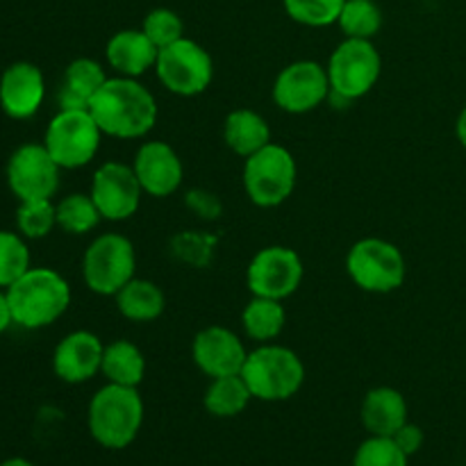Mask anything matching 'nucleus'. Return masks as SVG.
<instances>
[{"mask_svg":"<svg viewBox=\"0 0 466 466\" xmlns=\"http://www.w3.org/2000/svg\"><path fill=\"white\" fill-rule=\"evenodd\" d=\"M103 135L114 139H144L157 123V100L137 77L105 80L89 105Z\"/></svg>","mask_w":466,"mask_h":466,"instance_id":"nucleus-1","label":"nucleus"},{"mask_svg":"<svg viewBox=\"0 0 466 466\" xmlns=\"http://www.w3.org/2000/svg\"><path fill=\"white\" fill-rule=\"evenodd\" d=\"M14 326L41 330L53 326L71 305V285L62 273L48 267H32L5 289Z\"/></svg>","mask_w":466,"mask_h":466,"instance_id":"nucleus-2","label":"nucleus"},{"mask_svg":"<svg viewBox=\"0 0 466 466\" xmlns=\"http://www.w3.org/2000/svg\"><path fill=\"white\" fill-rule=\"evenodd\" d=\"M89 435L107 451H123L139 437L144 426V399L139 387L107 382L89 400L86 410Z\"/></svg>","mask_w":466,"mask_h":466,"instance_id":"nucleus-3","label":"nucleus"},{"mask_svg":"<svg viewBox=\"0 0 466 466\" xmlns=\"http://www.w3.org/2000/svg\"><path fill=\"white\" fill-rule=\"evenodd\" d=\"M241 378L248 385L253 399L264 403H280L300 391L305 382V364L299 353L271 341L248 350Z\"/></svg>","mask_w":466,"mask_h":466,"instance_id":"nucleus-4","label":"nucleus"},{"mask_svg":"<svg viewBox=\"0 0 466 466\" xmlns=\"http://www.w3.org/2000/svg\"><path fill=\"white\" fill-rule=\"evenodd\" d=\"M244 191L253 205L271 209L291 198L299 180V167L289 148L268 144L244 159Z\"/></svg>","mask_w":466,"mask_h":466,"instance_id":"nucleus-5","label":"nucleus"},{"mask_svg":"<svg viewBox=\"0 0 466 466\" xmlns=\"http://www.w3.org/2000/svg\"><path fill=\"white\" fill-rule=\"evenodd\" d=\"M346 271L353 285L367 294H391L403 287L408 264L396 244L380 237H364L346 253Z\"/></svg>","mask_w":466,"mask_h":466,"instance_id":"nucleus-6","label":"nucleus"},{"mask_svg":"<svg viewBox=\"0 0 466 466\" xmlns=\"http://www.w3.org/2000/svg\"><path fill=\"white\" fill-rule=\"evenodd\" d=\"M103 137L89 109H59L46 126L41 144L62 171H73L86 167L98 155Z\"/></svg>","mask_w":466,"mask_h":466,"instance_id":"nucleus-7","label":"nucleus"},{"mask_svg":"<svg viewBox=\"0 0 466 466\" xmlns=\"http://www.w3.org/2000/svg\"><path fill=\"white\" fill-rule=\"evenodd\" d=\"M135 246L118 232L96 237L82 255V280L98 296H116L135 278Z\"/></svg>","mask_w":466,"mask_h":466,"instance_id":"nucleus-8","label":"nucleus"},{"mask_svg":"<svg viewBox=\"0 0 466 466\" xmlns=\"http://www.w3.org/2000/svg\"><path fill=\"white\" fill-rule=\"evenodd\" d=\"M330 96L344 103L367 96L378 85L382 73V57L376 44L369 39H344L326 64Z\"/></svg>","mask_w":466,"mask_h":466,"instance_id":"nucleus-9","label":"nucleus"},{"mask_svg":"<svg viewBox=\"0 0 466 466\" xmlns=\"http://www.w3.org/2000/svg\"><path fill=\"white\" fill-rule=\"evenodd\" d=\"M155 76L167 91L191 98L212 85L214 59L198 41L182 36L176 44L159 50Z\"/></svg>","mask_w":466,"mask_h":466,"instance_id":"nucleus-10","label":"nucleus"},{"mask_svg":"<svg viewBox=\"0 0 466 466\" xmlns=\"http://www.w3.org/2000/svg\"><path fill=\"white\" fill-rule=\"evenodd\" d=\"M303 276V259L294 248L267 246L250 259L246 268V285L253 296L285 300L299 291Z\"/></svg>","mask_w":466,"mask_h":466,"instance_id":"nucleus-11","label":"nucleus"},{"mask_svg":"<svg viewBox=\"0 0 466 466\" xmlns=\"http://www.w3.org/2000/svg\"><path fill=\"white\" fill-rule=\"evenodd\" d=\"M59 164L50 157L44 144H23L9 155L7 187L18 203L23 200H53L59 189Z\"/></svg>","mask_w":466,"mask_h":466,"instance_id":"nucleus-12","label":"nucleus"},{"mask_svg":"<svg viewBox=\"0 0 466 466\" xmlns=\"http://www.w3.org/2000/svg\"><path fill=\"white\" fill-rule=\"evenodd\" d=\"M330 96L328 68L314 59L291 62L273 82V103L287 114H308L321 107Z\"/></svg>","mask_w":466,"mask_h":466,"instance_id":"nucleus-13","label":"nucleus"},{"mask_svg":"<svg viewBox=\"0 0 466 466\" xmlns=\"http://www.w3.org/2000/svg\"><path fill=\"white\" fill-rule=\"evenodd\" d=\"M89 194L103 221L118 223L135 217L144 189L137 180L132 164L105 162L96 168L94 177H91Z\"/></svg>","mask_w":466,"mask_h":466,"instance_id":"nucleus-14","label":"nucleus"},{"mask_svg":"<svg viewBox=\"0 0 466 466\" xmlns=\"http://www.w3.org/2000/svg\"><path fill=\"white\" fill-rule=\"evenodd\" d=\"M246 358L244 341L226 326L203 328L191 341V360L208 378L239 376Z\"/></svg>","mask_w":466,"mask_h":466,"instance_id":"nucleus-15","label":"nucleus"},{"mask_svg":"<svg viewBox=\"0 0 466 466\" xmlns=\"http://www.w3.org/2000/svg\"><path fill=\"white\" fill-rule=\"evenodd\" d=\"M132 168L144 194L153 198L173 196L185 180L180 155L167 141H144L137 150Z\"/></svg>","mask_w":466,"mask_h":466,"instance_id":"nucleus-16","label":"nucleus"},{"mask_svg":"<svg viewBox=\"0 0 466 466\" xmlns=\"http://www.w3.org/2000/svg\"><path fill=\"white\" fill-rule=\"evenodd\" d=\"M46 98L44 73L32 62H14L0 76V109L14 121L32 118Z\"/></svg>","mask_w":466,"mask_h":466,"instance_id":"nucleus-17","label":"nucleus"},{"mask_svg":"<svg viewBox=\"0 0 466 466\" xmlns=\"http://www.w3.org/2000/svg\"><path fill=\"white\" fill-rule=\"evenodd\" d=\"M105 344L89 330H76L64 337L53 350L55 376L68 385H82L98 376L103 367Z\"/></svg>","mask_w":466,"mask_h":466,"instance_id":"nucleus-18","label":"nucleus"},{"mask_svg":"<svg viewBox=\"0 0 466 466\" xmlns=\"http://www.w3.org/2000/svg\"><path fill=\"white\" fill-rule=\"evenodd\" d=\"M159 48L153 41L146 36V32L135 30H118L116 35L109 36L107 46H105V59L107 66L112 68L116 76L123 77H137L146 76L148 71H155L157 64Z\"/></svg>","mask_w":466,"mask_h":466,"instance_id":"nucleus-19","label":"nucleus"},{"mask_svg":"<svg viewBox=\"0 0 466 466\" xmlns=\"http://www.w3.org/2000/svg\"><path fill=\"white\" fill-rule=\"evenodd\" d=\"M360 419L369 435L394 437L408 423V400L394 387H373L364 396Z\"/></svg>","mask_w":466,"mask_h":466,"instance_id":"nucleus-20","label":"nucleus"},{"mask_svg":"<svg viewBox=\"0 0 466 466\" xmlns=\"http://www.w3.org/2000/svg\"><path fill=\"white\" fill-rule=\"evenodd\" d=\"M107 77L105 66L96 59H73L64 71L62 85H59V109H89L91 100Z\"/></svg>","mask_w":466,"mask_h":466,"instance_id":"nucleus-21","label":"nucleus"},{"mask_svg":"<svg viewBox=\"0 0 466 466\" xmlns=\"http://www.w3.org/2000/svg\"><path fill=\"white\" fill-rule=\"evenodd\" d=\"M223 141L232 153L246 159L271 144V126L259 112L235 109L228 114L223 123Z\"/></svg>","mask_w":466,"mask_h":466,"instance_id":"nucleus-22","label":"nucleus"},{"mask_svg":"<svg viewBox=\"0 0 466 466\" xmlns=\"http://www.w3.org/2000/svg\"><path fill=\"white\" fill-rule=\"evenodd\" d=\"M116 309L123 319L132 323H150L159 319L167 308V296L162 287L155 285L153 280L144 278H132L116 296Z\"/></svg>","mask_w":466,"mask_h":466,"instance_id":"nucleus-23","label":"nucleus"},{"mask_svg":"<svg viewBox=\"0 0 466 466\" xmlns=\"http://www.w3.org/2000/svg\"><path fill=\"white\" fill-rule=\"evenodd\" d=\"M100 373L112 385L139 387L146 378L144 350L127 339H114L105 344Z\"/></svg>","mask_w":466,"mask_h":466,"instance_id":"nucleus-24","label":"nucleus"},{"mask_svg":"<svg viewBox=\"0 0 466 466\" xmlns=\"http://www.w3.org/2000/svg\"><path fill=\"white\" fill-rule=\"evenodd\" d=\"M282 303L285 300L253 296L241 312L246 337L258 344H271L273 339H278L287 326V309Z\"/></svg>","mask_w":466,"mask_h":466,"instance_id":"nucleus-25","label":"nucleus"},{"mask_svg":"<svg viewBox=\"0 0 466 466\" xmlns=\"http://www.w3.org/2000/svg\"><path fill=\"white\" fill-rule=\"evenodd\" d=\"M253 400L246 380L239 376L212 378L203 396V405L212 417L217 419H232L239 417L248 403Z\"/></svg>","mask_w":466,"mask_h":466,"instance_id":"nucleus-26","label":"nucleus"},{"mask_svg":"<svg viewBox=\"0 0 466 466\" xmlns=\"http://www.w3.org/2000/svg\"><path fill=\"white\" fill-rule=\"evenodd\" d=\"M55 209H57V228H62L66 235H86L103 221L91 194H80V191L64 196Z\"/></svg>","mask_w":466,"mask_h":466,"instance_id":"nucleus-27","label":"nucleus"},{"mask_svg":"<svg viewBox=\"0 0 466 466\" xmlns=\"http://www.w3.org/2000/svg\"><path fill=\"white\" fill-rule=\"evenodd\" d=\"M337 25L341 27L346 39H369L380 32L382 9L376 0H346Z\"/></svg>","mask_w":466,"mask_h":466,"instance_id":"nucleus-28","label":"nucleus"},{"mask_svg":"<svg viewBox=\"0 0 466 466\" xmlns=\"http://www.w3.org/2000/svg\"><path fill=\"white\" fill-rule=\"evenodd\" d=\"M32 268L27 239L21 232L0 230V289L12 287Z\"/></svg>","mask_w":466,"mask_h":466,"instance_id":"nucleus-29","label":"nucleus"},{"mask_svg":"<svg viewBox=\"0 0 466 466\" xmlns=\"http://www.w3.org/2000/svg\"><path fill=\"white\" fill-rule=\"evenodd\" d=\"M346 0H282L287 16L305 27H328L339 21Z\"/></svg>","mask_w":466,"mask_h":466,"instance_id":"nucleus-30","label":"nucleus"},{"mask_svg":"<svg viewBox=\"0 0 466 466\" xmlns=\"http://www.w3.org/2000/svg\"><path fill=\"white\" fill-rule=\"evenodd\" d=\"M57 228L53 200H23L16 209V230L25 239H44Z\"/></svg>","mask_w":466,"mask_h":466,"instance_id":"nucleus-31","label":"nucleus"},{"mask_svg":"<svg viewBox=\"0 0 466 466\" xmlns=\"http://www.w3.org/2000/svg\"><path fill=\"white\" fill-rule=\"evenodd\" d=\"M141 30L162 50L185 36V23H182L180 14L173 12V9L155 7L146 14L144 23H141Z\"/></svg>","mask_w":466,"mask_h":466,"instance_id":"nucleus-32","label":"nucleus"},{"mask_svg":"<svg viewBox=\"0 0 466 466\" xmlns=\"http://www.w3.org/2000/svg\"><path fill=\"white\" fill-rule=\"evenodd\" d=\"M408 460L391 437L369 435L355 451L353 466H408Z\"/></svg>","mask_w":466,"mask_h":466,"instance_id":"nucleus-33","label":"nucleus"},{"mask_svg":"<svg viewBox=\"0 0 466 466\" xmlns=\"http://www.w3.org/2000/svg\"><path fill=\"white\" fill-rule=\"evenodd\" d=\"M391 440L399 444V449L403 451L408 458H412V455H417L419 451H421L423 440H426V437H423V431L417 426V423L408 421L394 437H391Z\"/></svg>","mask_w":466,"mask_h":466,"instance_id":"nucleus-34","label":"nucleus"},{"mask_svg":"<svg viewBox=\"0 0 466 466\" xmlns=\"http://www.w3.org/2000/svg\"><path fill=\"white\" fill-rule=\"evenodd\" d=\"M9 326H14L12 309H9L7 294H5V289H0V335H3V332H7Z\"/></svg>","mask_w":466,"mask_h":466,"instance_id":"nucleus-35","label":"nucleus"},{"mask_svg":"<svg viewBox=\"0 0 466 466\" xmlns=\"http://www.w3.org/2000/svg\"><path fill=\"white\" fill-rule=\"evenodd\" d=\"M455 135H458V141L466 148V107L460 112L458 123H455Z\"/></svg>","mask_w":466,"mask_h":466,"instance_id":"nucleus-36","label":"nucleus"},{"mask_svg":"<svg viewBox=\"0 0 466 466\" xmlns=\"http://www.w3.org/2000/svg\"><path fill=\"white\" fill-rule=\"evenodd\" d=\"M0 466H35V464L27 462V460H23V458H9V460H5V462H0Z\"/></svg>","mask_w":466,"mask_h":466,"instance_id":"nucleus-37","label":"nucleus"}]
</instances>
